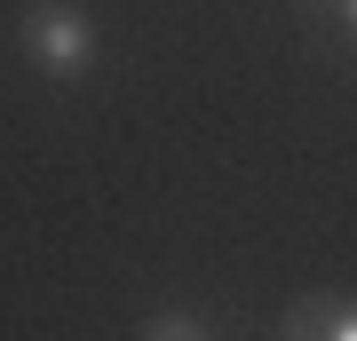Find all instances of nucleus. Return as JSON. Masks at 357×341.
Returning <instances> with one entry per match:
<instances>
[{"instance_id":"obj_1","label":"nucleus","mask_w":357,"mask_h":341,"mask_svg":"<svg viewBox=\"0 0 357 341\" xmlns=\"http://www.w3.org/2000/svg\"><path fill=\"white\" fill-rule=\"evenodd\" d=\"M16 56H24L40 79H56V88H79L103 63V24H96L88 0H24V16H16Z\"/></svg>"},{"instance_id":"obj_2","label":"nucleus","mask_w":357,"mask_h":341,"mask_svg":"<svg viewBox=\"0 0 357 341\" xmlns=\"http://www.w3.org/2000/svg\"><path fill=\"white\" fill-rule=\"evenodd\" d=\"M278 341H357V302H342V294H310L302 310H286Z\"/></svg>"},{"instance_id":"obj_3","label":"nucleus","mask_w":357,"mask_h":341,"mask_svg":"<svg viewBox=\"0 0 357 341\" xmlns=\"http://www.w3.org/2000/svg\"><path fill=\"white\" fill-rule=\"evenodd\" d=\"M135 341H215V326L191 317V310H151V317L135 326Z\"/></svg>"},{"instance_id":"obj_4","label":"nucleus","mask_w":357,"mask_h":341,"mask_svg":"<svg viewBox=\"0 0 357 341\" xmlns=\"http://www.w3.org/2000/svg\"><path fill=\"white\" fill-rule=\"evenodd\" d=\"M333 8H342V24H349V32H357V0H333Z\"/></svg>"}]
</instances>
